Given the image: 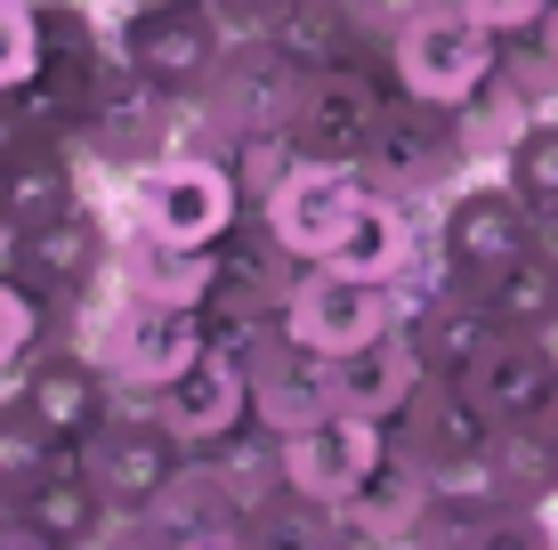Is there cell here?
Wrapping results in <instances>:
<instances>
[{"label": "cell", "instance_id": "1", "mask_svg": "<svg viewBox=\"0 0 558 550\" xmlns=\"http://www.w3.org/2000/svg\"><path fill=\"white\" fill-rule=\"evenodd\" d=\"M0 268L49 300V316H57L49 340H82L89 300H98L106 276H113V227H106L98 203H73V211H57V219L9 227V235H0Z\"/></svg>", "mask_w": 558, "mask_h": 550}, {"label": "cell", "instance_id": "2", "mask_svg": "<svg viewBox=\"0 0 558 550\" xmlns=\"http://www.w3.org/2000/svg\"><path fill=\"white\" fill-rule=\"evenodd\" d=\"M122 227H146V235L162 243H227V227H235L252 203H243L235 170H227V155H195V146H170V155L138 162L122 179Z\"/></svg>", "mask_w": 558, "mask_h": 550}, {"label": "cell", "instance_id": "3", "mask_svg": "<svg viewBox=\"0 0 558 550\" xmlns=\"http://www.w3.org/2000/svg\"><path fill=\"white\" fill-rule=\"evenodd\" d=\"M82 340L98 349V365L113 372V389L154 396V389H170L210 349V325L195 308H154V300H130V292L106 283V292L89 300V316H82Z\"/></svg>", "mask_w": 558, "mask_h": 550}, {"label": "cell", "instance_id": "4", "mask_svg": "<svg viewBox=\"0 0 558 550\" xmlns=\"http://www.w3.org/2000/svg\"><path fill=\"white\" fill-rule=\"evenodd\" d=\"M494 73H502V33L477 25L461 0H429L421 16H405L389 33V82L429 98V106H461Z\"/></svg>", "mask_w": 558, "mask_h": 550}, {"label": "cell", "instance_id": "5", "mask_svg": "<svg viewBox=\"0 0 558 550\" xmlns=\"http://www.w3.org/2000/svg\"><path fill=\"white\" fill-rule=\"evenodd\" d=\"M364 179L397 203H446L461 179H470V146L453 130V106H429L413 89H389L373 122V146H364Z\"/></svg>", "mask_w": 558, "mask_h": 550}, {"label": "cell", "instance_id": "6", "mask_svg": "<svg viewBox=\"0 0 558 550\" xmlns=\"http://www.w3.org/2000/svg\"><path fill=\"white\" fill-rule=\"evenodd\" d=\"M73 462L98 478V494L113 502V518H146V510L186 478V462H195V453H186V445L162 429V413H154L146 396L122 389V405L106 413V429H98L82 453H73Z\"/></svg>", "mask_w": 558, "mask_h": 550}, {"label": "cell", "instance_id": "7", "mask_svg": "<svg viewBox=\"0 0 558 550\" xmlns=\"http://www.w3.org/2000/svg\"><path fill=\"white\" fill-rule=\"evenodd\" d=\"M389 89H397L389 82V57H349V65L300 73L292 122H283V130H292V146H300V162H364Z\"/></svg>", "mask_w": 558, "mask_h": 550}, {"label": "cell", "instance_id": "8", "mask_svg": "<svg viewBox=\"0 0 558 550\" xmlns=\"http://www.w3.org/2000/svg\"><path fill=\"white\" fill-rule=\"evenodd\" d=\"M113 33H122V65L138 73V82L170 89L179 106L210 82V65H219L227 41H235L210 0H146V9L113 16Z\"/></svg>", "mask_w": 558, "mask_h": 550}, {"label": "cell", "instance_id": "9", "mask_svg": "<svg viewBox=\"0 0 558 550\" xmlns=\"http://www.w3.org/2000/svg\"><path fill=\"white\" fill-rule=\"evenodd\" d=\"M397 325V292L380 276H356V268H332V259H316V268H300V283L283 292V340L307 356H349L364 340H380Z\"/></svg>", "mask_w": 558, "mask_h": 550}, {"label": "cell", "instance_id": "10", "mask_svg": "<svg viewBox=\"0 0 558 550\" xmlns=\"http://www.w3.org/2000/svg\"><path fill=\"white\" fill-rule=\"evenodd\" d=\"M9 396H16V405H25L65 453H82V445L106 429V413L122 405V389H113V372L98 365V349H89V340H41V349L25 356V372L9 381Z\"/></svg>", "mask_w": 558, "mask_h": 550}, {"label": "cell", "instance_id": "11", "mask_svg": "<svg viewBox=\"0 0 558 550\" xmlns=\"http://www.w3.org/2000/svg\"><path fill=\"white\" fill-rule=\"evenodd\" d=\"M437 243H446L461 283H486L494 268H510L518 252L543 243V211L494 170V179H461L446 203H437Z\"/></svg>", "mask_w": 558, "mask_h": 550}, {"label": "cell", "instance_id": "12", "mask_svg": "<svg viewBox=\"0 0 558 550\" xmlns=\"http://www.w3.org/2000/svg\"><path fill=\"white\" fill-rule=\"evenodd\" d=\"M73 146H82V162L130 179L138 162H154V155L179 146V98L154 89V82H138V73L113 57V73L89 89V113H82V130H73Z\"/></svg>", "mask_w": 558, "mask_h": 550}, {"label": "cell", "instance_id": "13", "mask_svg": "<svg viewBox=\"0 0 558 550\" xmlns=\"http://www.w3.org/2000/svg\"><path fill=\"white\" fill-rule=\"evenodd\" d=\"M364 203H373L364 162H292V179L259 203V219L276 227V243L292 259L316 268V259H332L340 243H349V227H356Z\"/></svg>", "mask_w": 558, "mask_h": 550}, {"label": "cell", "instance_id": "14", "mask_svg": "<svg viewBox=\"0 0 558 550\" xmlns=\"http://www.w3.org/2000/svg\"><path fill=\"white\" fill-rule=\"evenodd\" d=\"M380 462H389V429L373 421V413H316L307 429H292L283 438V478H292V494H316L332 510H349L364 486L380 478Z\"/></svg>", "mask_w": 558, "mask_h": 550}, {"label": "cell", "instance_id": "15", "mask_svg": "<svg viewBox=\"0 0 558 550\" xmlns=\"http://www.w3.org/2000/svg\"><path fill=\"white\" fill-rule=\"evenodd\" d=\"M494 429H502V421H486L470 389L446 381V372H429V381L413 389V405L389 421V453H397V462H413L421 478H446V469L486 462Z\"/></svg>", "mask_w": 558, "mask_h": 550}, {"label": "cell", "instance_id": "16", "mask_svg": "<svg viewBox=\"0 0 558 550\" xmlns=\"http://www.w3.org/2000/svg\"><path fill=\"white\" fill-rule=\"evenodd\" d=\"M146 405L162 413V429L186 453H203V445L235 438V429H252V365H243L235 349H203L195 365H186L170 389H154Z\"/></svg>", "mask_w": 558, "mask_h": 550}, {"label": "cell", "instance_id": "17", "mask_svg": "<svg viewBox=\"0 0 558 550\" xmlns=\"http://www.w3.org/2000/svg\"><path fill=\"white\" fill-rule=\"evenodd\" d=\"M113 292L130 300H154V308H210V292H219V243H162L146 235V227H122L113 235Z\"/></svg>", "mask_w": 558, "mask_h": 550}, {"label": "cell", "instance_id": "18", "mask_svg": "<svg viewBox=\"0 0 558 550\" xmlns=\"http://www.w3.org/2000/svg\"><path fill=\"white\" fill-rule=\"evenodd\" d=\"M461 389L477 396L486 421H534L543 396L558 389V340L550 332H494L486 356L461 372Z\"/></svg>", "mask_w": 558, "mask_h": 550}, {"label": "cell", "instance_id": "19", "mask_svg": "<svg viewBox=\"0 0 558 550\" xmlns=\"http://www.w3.org/2000/svg\"><path fill=\"white\" fill-rule=\"evenodd\" d=\"M243 365H252V421L267 438H292L316 413H332V372H324V356L292 349L283 332H267Z\"/></svg>", "mask_w": 558, "mask_h": 550}, {"label": "cell", "instance_id": "20", "mask_svg": "<svg viewBox=\"0 0 558 550\" xmlns=\"http://www.w3.org/2000/svg\"><path fill=\"white\" fill-rule=\"evenodd\" d=\"M332 405H349V413H373L380 429L397 421V413L413 405V389L429 381V365H421V349H413V332L405 325H389L380 340H364V349L349 356H332Z\"/></svg>", "mask_w": 558, "mask_h": 550}, {"label": "cell", "instance_id": "21", "mask_svg": "<svg viewBox=\"0 0 558 550\" xmlns=\"http://www.w3.org/2000/svg\"><path fill=\"white\" fill-rule=\"evenodd\" d=\"M82 146L73 138H16L9 146V179H0V235L9 227H33V219H57L73 203H89V179H82Z\"/></svg>", "mask_w": 558, "mask_h": 550}, {"label": "cell", "instance_id": "22", "mask_svg": "<svg viewBox=\"0 0 558 550\" xmlns=\"http://www.w3.org/2000/svg\"><path fill=\"white\" fill-rule=\"evenodd\" d=\"M195 478H203V494L219 502V518H259L276 494H292V478H283V438H267V429H235V438H219V445H203L195 453Z\"/></svg>", "mask_w": 558, "mask_h": 550}, {"label": "cell", "instance_id": "23", "mask_svg": "<svg viewBox=\"0 0 558 550\" xmlns=\"http://www.w3.org/2000/svg\"><path fill=\"white\" fill-rule=\"evenodd\" d=\"M9 518L33 526V535L57 542V550H98L113 535V502L98 494V478H89L82 462H65V469H49L41 486H25V494L9 502Z\"/></svg>", "mask_w": 558, "mask_h": 550}, {"label": "cell", "instance_id": "24", "mask_svg": "<svg viewBox=\"0 0 558 550\" xmlns=\"http://www.w3.org/2000/svg\"><path fill=\"white\" fill-rule=\"evenodd\" d=\"M267 41L292 57L300 73L349 65V57H389V41L364 25L356 0H283V16H276V33H267Z\"/></svg>", "mask_w": 558, "mask_h": 550}, {"label": "cell", "instance_id": "25", "mask_svg": "<svg viewBox=\"0 0 558 550\" xmlns=\"http://www.w3.org/2000/svg\"><path fill=\"white\" fill-rule=\"evenodd\" d=\"M405 332H413L421 365L446 372V381H461V372L486 356V340L502 332V325H494V308H486V292H477V283H446L437 300H421V308L405 316Z\"/></svg>", "mask_w": 558, "mask_h": 550}, {"label": "cell", "instance_id": "26", "mask_svg": "<svg viewBox=\"0 0 558 550\" xmlns=\"http://www.w3.org/2000/svg\"><path fill=\"white\" fill-rule=\"evenodd\" d=\"M477 292H486L502 332H550L558 340V227H543V243L518 252L510 268H494Z\"/></svg>", "mask_w": 558, "mask_h": 550}, {"label": "cell", "instance_id": "27", "mask_svg": "<svg viewBox=\"0 0 558 550\" xmlns=\"http://www.w3.org/2000/svg\"><path fill=\"white\" fill-rule=\"evenodd\" d=\"M486 478L502 502H526V510H550L558 502V445L543 438L534 421H502L486 445Z\"/></svg>", "mask_w": 558, "mask_h": 550}, {"label": "cell", "instance_id": "28", "mask_svg": "<svg viewBox=\"0 0 558 550\" xmlns=\"http://www.w3.org/2000/svg\"><path fill=\"white\" fill-rule=\"evenodd\" d=\"M243 535H252V550H340L349 518L316 494H276L259 518H243Z\"/></svg>", "mask_w": 558, "mask_h": 550}, {"label": "cell", "instance_id": "29", "mask_svg": "<svg viewBox=\"0 0 558 550\" xmlns=\"http://www.w3.org/2000/svg\"><path fill=\"white\" fill-rule=\"evenodd\" d=\"M65 462H73V453L57 445V438H49L41 421H33L25 405H16L9 389H0V502H16L25 486H41L49 469H65Z\"/></svg>", "mask_w": 558, "mask_h": 550}, {"label": "cell", "instance_id": "30", "mask_svg": "<svg viewBox=\"0 0 558 550\" xmlns=\"http://www.w3.org/2000/svg\"><path fill=\"white\" fill-rule=\"evenodd\" d=\"M534 122V106L518 98V89L494 73L486 89H470V98L453 106V130H461V146H470V162H502L510 155V138Z\"/></svg>", "mask_w": 558, "mask_h": 550}, {"label": "cell", "instance_id": "31", "mask_svg": "<svg viewBox=\"0 0 558 550\" xmlns=\"http://www.w3.org/2000/svg\"><path fill=\"white\" fill-rule=\"evenodd\" d=\"M502 82L534 113H558V9H543L518 33H502Z\"/></svg>", "mask_w": 558, "mask_h": 550}, {"label": "cell", "instance_id": "32", "mask_svg": "<svg viewBox=\"0 0 558 550\" xmlns=\"http://www.w3.org/2000/svg\"><path fill=\"white\" fill-rule=\"evenodd\" d=\"M502 179H510V186H518V195H526L543 219H558V113H534V122L510 138Z\"/></svg>", "mask_w": 558, "mask_h": 550}, {"label": "cell", "instance_id": "33", "mask_svg": "<svg viewBox=\"0 0 558 550\" xmlns=\"http://www.w3.org/2000/svg\"><path fill=\"white\" fill-rule=\"evenodd\" d=\"M49 332H57L49 300L33 292V283H16L9 268H0V381H16V372H25V356L41 349Z\"/></svg>", "mask_w": 558, "mask_h": 550}, {"label": "cell", "instance_id": "34", "mask_svg": "<svg viewBox=\"0 0 558 550\" xmlns=\"http://www.w3.org/2000/svg\"><path fill=\"white\" fill-rule=\"evenodd\" d=\"M446 550H558V526H550V510L502 502V510H486V518H470Z\"/></svg>", "mask_w": 558, "mask_h": 550}, {"label": "cell", "instance_id": "35", "mask_svg": "<svg viewBox=\"0 0 558 550\" xmlns=\"http://www.w3.org/2000/svg\"><path fill=\"white\" fill-rule=\"evenodd\" d=\"M292 162H300V146H292V130H252V138L227 155V170H235V186H243V203H259L276 195L283 179H292Z\"/></svg>", "mask_w": 558, "mask_h": 550}, {"label": "cell", "instance_id": "36", "mask_svg": "<svg viewBox=\"0 0 558 550\" xmlns=\"http://www.w3.org/2000/svg\"><path fill=\"white\" fill-rule=\"evenodd\" d=\"M41 73V25H33V0H0V98L25 89Z\"/></svg>", "mask_w": 558, "mask_h": 550}, {"label": "cell", "instance_id": "37", "mask_svg": "<svg viewBox=\"0 0 558 550\" xmlns=\"http://www.w3.org/2000/svg\"><path fill=\"white\" fill-rule=\"evenodd\" d=\"M210 9H219V25L235 33V41H259V33H276L283 0H210Z\"/></svg>", "mask_w": 558, "mask_h": 550}, {"label": "cell", "instance_id": "38", "mask_svg": "<svg viewBox=\"0 0 558 550\" xmlns=\"http://www.w3.org/2000/svg\"><path fill=\"white\" fill-rule=\"evenodd\" d=\"M461 9H470L477 25H494V33H518V25H534L543 9H558V0H461Z\"/></svg>", "mask_w": 558, "mask_h": 550}, {"label": "cell", "instance_id": "39", "mask_svg": "<svg viewBox=\"0 0 558 550\" xmlns=\"http://www.w3.org/2000/svg\"><path fill=\"white\" fill-rule=\"evenodd\" d=\"M0 550H57V542H41L33 526H16V518H0Z\"/></svg>", "mask_w": 558, "mask_h": 550}, {"label": "cell", "instance_id": "40", "mask_svg": "<svg viewBox=\"0 0 558 550\" xmlns=\"http://www.w3.org/2000/svg\"><path fill=\"white\" fill-rule=\"evenodd\" d=\"M534 429H543V438H550V445H558V389H550V396H543V413H534Z\"/></svg>", "mask_w": 558, "mask_h": 550}, {"label": "cell", "instance_id": "41", "mask_svg": "<svg viewBox=\"0 0 558 550\" xmlns=\"http://www.w3.org/2000/svg\"><path fill=\"white\" fill-rule=\"evenodd\" d=\"M9 146H16V138H9V130H0V179H9Z\"/></svg>", "mask_w": 558, "mask_h": 550}, {"label": "cell", "instance_id": "42", "mask_svg": "<svg viewBox=\"0 0 558 550\" xmlns=\"http://www.w3.org/2000/svg\"><path fill=\"white\" fill-rule=\"evenodd\" d=\"M340 550H380V542H364V535H349V542H340Z\"/></svg>", "mask_w": 558, "mask_h": 550}, {"label": "cell", "instance_id": "43", "mask_svg": "<svg viewBox=\"0 0 558 550\" xmlns=\"http://www.w3.org/2000/svg\"><path fill=\"white\" fill-rule=\"evenodd\" d=\"M0 518H9V502H0Z\"/></svg>", "mask_w": 558, "mask_h": 550}, {"label": "cell", "instance_id": "44", "mask_svg": "<svg viewBox=\"0 0 558 550\" xmlns=\"http://www.w3.org/2000/svg\"><path fill=\"white\" fill-rule=\"evenodd\" d=\"M543 227H558V219H543Z\"/></svg>", "mask_w": 558, "mask_h": 550}]
</instances>
